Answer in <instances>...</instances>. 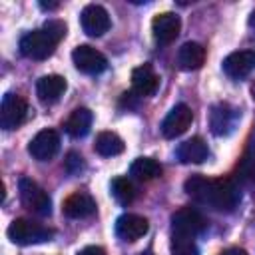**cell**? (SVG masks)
<instances>
[{
	"mask_svg": "<svg viewBox=\"0 0 255 255\" xmlns=\"http://www.w3.org/2000/svg\"><path fill=\"white\" fill-rule=\"evenodd\" d=\"M183 189L193 201L219 213L235 211L241 199L239 187L229 177H205L197 173L185 179Z\"/></svg>",
	"mask_w": 255,
	"mask_h": 255,
	"instance_id": "cell-1",
	"label": "cell"
},
{
	"mask_svg": "<svg viewBox=\"0 0 255 255\" xmlns=\"http://www.w3.org/2000/svg\"><path fill=\"white\" fill-rule=\"evenodd\" d=\"M8 239L16 245H36V243H46L54 237V229L32 221V219H14L8 227Z\"/></svg>",
	"mask_w": 255,
	"mask_h": 255,
	"instance_id": "cell-2",
	"label": "cell"
},
{
	"mask_svg": "<svg viewBox=\"0 0 255 255\" xmlns=\"http://www.w3.org/2000/svg\"><path fill=\"white\" fill-rule=\"evenodd\" d=\"M18 191H20V201H22L24 207H28L36 215H50V211H52V199H50V195L34 179L20 177Z\"/></svg>",
	"mask_w": 255,
	"mask_h": 255,
	"instance_id": "cell-3",
	"label": "cell"
},
{
	"mask_svg": "<svg viewBox=\"0 0 255 255\" xmlns=\"http://www.w3.org/2000/svg\"><path fill=\"white\" fill-rule=\"evenodd\" d=\"M207 227V219L203 217V213L191 205H183L177 211L171 213V229L173 233L179 235H189L195 237L199 233H203Z\"/></svg>",
	"mask_w": 255,
	"mask_h": 255,
	"instance_id": "cell-4",
	"label": "cell"
},
{
	"mask_svg": "<svg viewBox=\"0 0 255 255\" xmlns=\"http://www.w3.org/2000/svg\"><path fill=\"white\" fill-rule=\"evenodd\" d=\"M58 42L46 30H32L20 40V52L32 60H46L54 54Z\"/></svg>",
	"mask_w": 255,
	"mask_h": 255,
	"instance_id": "cell-5",
	"label": "cell"
},
{
	"mask_svg": "<svg viewBox=\"0 0 255 255\" xmlns=\"http://www.w3.org/2000/svg\"><path fill=\"white\" fill-rule=\"evenodd\" d=\"M28 118V102L20 94L8 92L0 104V126L4 129H16Z\"/></svg>",
	"mask_w": 255,
	"mask_h": 255,
	"instance_id": "cell-6",
	"label": "cell"
},
{
	"mask_svg": "<svg viewBox=\"0 0 255 255\" xmlns=\"http://www.w3.org/2000/svg\"><path fill=\"white\" fill-rule=\"evenodd\" d=\"M72 62L80 72H84L88 76H98L108 68V58L100 50H96L94 46H88V44L74 48Z\"/></svg>",
	"mask_w": 255,
	"mask_h": 255,
	"instance_id": "cell-7",
	"label": "cell"
},
{
	"mask_svg": "<svg viewBox=\"0 0 255 255\" xmlns=\"http://www.w3.org/2000/svg\"><path fill=\"white\" fill-rule=\"evenodd\" d=\"M80 24H82V30L92 36V38H98V36H104L110 26H112V20H110V14L104 6L100 4H88L82 14H80Z\"/></svg>",
	"mask_w": 255,
	"mask_h": 255,
	"instance_id": "cell-8",
	"label": "cell"
},
{
	"mask_svg": "<svg viewBox=\"0 0 255 255\" xmlns=\"http://www.w3.org/2000/svg\"><path fill=\"white\" fill-rule=\"evenodd\" d=\"M60 149V135L56 129H42L38 131L30 143H28V153L38 159V161H50Z\"/></svg>",
	"mask_w": 255,
	"mask_h": 255,
	"instance_id": "cell-9",
	"label": "cell"
},
{
	"mask_svg": "<svg viewBox=\"0 0 255 255\" xmlns=\"http://www.w3.org/2000/svg\"><path fill=\"white\" fill-rule=\"evenodd\" d=\"M191 122H193V112H191V108L185 106V104H177L175 108L169 110V114H167L165 120L161 122V133H163V137L173 139V137L185 133L187 128L191 126Z\"/></svg>",
	"mask_w": 255,
	"mask_h": 255,
	"instance_id": "cell-10",
	"label": "cell"
},
{
	"mask_svg": "<svg viewBox=\"0 0 255 255\" xmlns=\"http://www.w3.org/2000/svg\"><path fill=\"white\" fill-rule=\"evenodd\" d=\"M181 30V20L177 14L173 12H161V14H155L153 20H151V34H153V40L161 46L165 44H171L177 34Z\"/></svg>",
	"mask_w": 255,
	"mask_h": 255,
	"instance_id": "cell-11",
	"label": "cell"
},
{
	"mask_svg": "<svg viewBox=\"0 0 255 255\" xmlns=\"http://www.w3.org/2000/svg\"><path fill=\"white\" fill-rule=\"evenodd\" d=\"M149 229V221L137 213H124L116 219V235L122 241H137L141 239Z\"/></svg>",
	"mask_w": 255,
	"mask_h": 255,
	"instance_id": "cell-12",
	"label": "cell"
},
{
	"mask_svg": "<svg viewBox=\"0 0 255 255\" xmlns=\"http://www.w3.org/2000/svg\"><path fill=\"white\" fill-rule=\"evenodd\" d=\"M223 72L233 78V80H241L245 76H249L255 70V50H239V52H231L223 64H221Z\"/></svg>",
	"mask_w": 255,
	"mask_h": 255,
	"instance_id": "cell-13",
	"label": "cell"
},
{
	"mask_svg": "<svg viewBox=\"0 0 255 255\" xmlns=\"http://www.w3.org/2000/svg\"><path fill=\"white\" fill-rule=\"evenodd\" d=\"M239 112L229 104H215L209 112V128L215 135H227L235 129Z\"/></svg>",
	"mask_w": 255,
	"mask_h": 255,
	"instance_id": "cell-14",
	"label": "cell"
},
{
	"mask_svg": "<svg viewBox=\"0 0 255 255\" xmlns=\"http://www.w3.org/2000/svg\"><path fill=\"white\" fill-rule=\"evenodd\" d=\"M62 211L70 219H84V217H90L96 211V201L86 191H74L72 195H68L64 199Z\"/></svg>",
	"mask_w": 255,
	"mask_h": 255,
	"instance_id": "cell-15",
	"label": "cell"
},
{
	"mask_svg": "<svg viewBox=\"0 0 255 255\" xmlns=\"http://www.w3.org/2000/svg\"><path fill=\"white\" fill-rule=\"evenodd\" d=\"M159 86V76L153 72L151 64H141L131 72V88L137 96H153Z\"/></svg>",
	"mask_w": 255,
	"mask_h": 255,
	"instance_id": "cell-16",
	"label": "cell"
},
{
	"mask_svg": "<svg viewBox=\"0 0 255 255\" xmlns=\"http://www.w3.org/2000/svg\"><path fill=\"white\" fill-rule=\"evenodd\" d=\"M68 84L62 76L58 74H48V76H42L38 82H36V94L40 98V102L44 104H54L60 100V96L66 92Z\"/></svg>",
	"mask_w": 255,
	"mask_h": 255,
	"instance_id": "cell-17",
	"label": "cell"
},
{
	"mask_svg": "<svg viewBox=\"0 0 255 255\" xmlns=\"http://www.w3.org/2000/svg\"><path fill=\"white\" fill-rule=\"evenodd\" d=\"M207 143L203 141V137L195 135V137H189L185 141H181L175 149V155L181 163H201L207 159Z\"/></svg>",
	"mask_w": 255,
	"mask_h": 255,
	"instance_id": "cell-18",
	"label": "cell"
},
{
	"mask_svg": "<svg viewBox=\"0 0 255 255\" xmlns=\"http://www.w3.org/2000/svg\"><path fill=\"white\" fill-rule=\"evenodd\" d=\"M205 62V48L197 42H185L177 50V66L181 70H199Z\"/></svg>",
	"mask_w": 255,
	"mask_h": 255,
	"instance_id": "cell-19",
	"label": "cell"
},
{
	"mask_svg": "<svg viewBox=\"0 0 255 255\" xmlns=\"http://www.w3.org/2000/svg\"><path fill=\"white\" fill-rule=\"evenodd\" d=\"M92 120H94V116H92V112L88 108H76L66 118L64 129L72 137H84L92 128Z\"/></svg>",
	"mask_w": 255,
	"mask_h": 255,
	"instance_id": "cell-20",
	"label": "cell"
},
{
	"mask_svg": "<svg viewBox=\"0 0 255 255\" xmlns=\"http://www.w3.org/2000/svg\"><path fill=\"white\" fill-rule=\"evenodd\" d=\"M124 139L114 133V131H100L96 135V143H94V149L104 155V157H114V155H120L124 151Z\"/></svg>",
	"mask_w": 255,
	"mask_h": 255,
	"instance_id": "cell-21",
	"label": "cell"
},
{
	"mask_svg": "<svg viewBox=\"0 0 255 255\" xmlns=\"http://www.w3.org/2000/svg\"><path fill=\"white\" fill-rule=\"evenodd\" d=\"M129 173L139 181H149L161 175V165L153 157H135L129 165Z\"/></svg>",
	"mask_w": 255,
	"mask_h": 255,
	"instance_id": "cell-22",
	"label": "cell"
},
{
	"mask_svg": "<svg viewBox=\"0 0 255 255\" xmlns=\"http://www.w3.org/2000/svg\"><path fill=\"white\" fill-rule=\"evenodd\" d=\"M110 191L114 199L122 205H129L135 199V187L128 177H114L110 183Z\"/></svg>",
	"mask_w": 255,
	"mask_h": 255,
	"instance_id": "cell-23",
	"label": "cell"
},
{
	"mask_svg": "<svg viewBox=\"0 0 255 255\" xmlns=\"http://www.w3.org/2000/svg\"><path fill=\"white\" fill-rule=\"evenodd\" d=\"M169 253L171 255H199V249H197V243L193 241V237L173 233L171 243H169Z\"/></svg>",
	"mask_w": 255,
	"mask_h": 255,
	"instance_id": "cell-24",
	"label": "cell"
},
{
	"mask_svg": "<svg viewBox=\"0 0 255 255\" xmlns=\"http://www.w3.org/2000/svg\"><path fill=\"white\" fill-rule=\"evenodd\" d=\"M237 177L243 183L255 185V145L243 155V159L237 165Z\"/></svg>",
	"mask_w": 255,
	"mask_h": 255,
	"instance_id": "cell-25",
	"label": "cell"
},
{
	"mask_svg": "<svg viewBox=\"0 0 255 255\" xmlns=\"http://www.w3.org/2000/svg\"><path fill=\"white\" fill-rule=\"evenodd\" d=\"M42 30H46L56 42H60V40L66 36V32H68V26H66L62 20H46Z\"/></svg>",
	"mask_w": 255,
	"mask_h": 255,
	"instance_id": "cell-26",
	"label": "cell"
},
{
	"mask_svg": "<svg viewBox=\"0 0 255 255\" xmlns=\"http://www.w3.org/2000/svg\"><path fill=\"white\" fill-rule=\"evenodd\" d=\"M66 171H68L70 175H80V173L84 171V159H82L80 153L70 151V153L66 155Z\"/></svg>",
	"mask_w": 255,
	"mask_h": 255,
	"instance_id": "cell-27",
	"label": "cell"
},
{
	"mask_svg": "<svg viewBox=\"0 0 255 255\" xmlns=\"http://www.w3.org/2000/svg\"><path fill=\"white\" fill-rule=\"evenodd\" d=\"M78 255H108L102 247H96V245H88V247H84V249H80L78 251Z\"/></svg>",
	"mask_w": 255,
	"mask_h": 255,
	"instance_id": "cell-28",
	"label": "cell"
},
{
	"mask_svg": "<svg viewBox=\"0 0 255 255\" xmlns=\"http://www.w3.org/2000/svg\"><path fill=\"white\" fill-rule=\"evenodd\" d=\"M219 255H247V251H245V249H239V247H231V249L221 251Z\"/></svg>",
	"mask_w": 255,
	"mask_h": 255,
	"instance_id": "cell-29",
	"label": "cell"
},
{
	"mask_svg": "<svg viewBox=\"0 0 255 255\" xmlns=\"http://www.w3.org/2000/svg\"><path fill=\"white\" fill-rule=\"evenodd\" d=\"M40 6L44 10H54V8H58V2H40Z\"/></svg>",
	"mask_w": 255,
	"mask_h": 255,
	"instance_id": "cell-30",
	"label": "cell"
},
{
	"mask_svg": "<svg viewBox=\"0 0 255 255\" xmlns=\"http://www.w3.org/2000/svg\"><path fill=\"white\" fill-rule=\"evenodd\" d=\"M251 96H253V100H255V82H253V86H251Z\"/></svg>",
	"mask_w": 255,
	"mask_h": 255,
	"instance_id": "cell-31",
	"label": "cell"
}]
</instances>
